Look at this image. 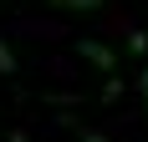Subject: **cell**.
I'll return each instance as SVG.
<instances>
[{
  "instance_id": "obj_8",
  "label": "cell",
  "mask_w": 148,
  "mask_h": 142,
  "mask_svg": "<svg viewBox=\"0 0 148 142\" xmlns=\"http://www.w3.org/2000/svg\"><path fill=\"white\" fill-rule=\"evenodd\" d=\"M138 91H143V122H148V66L138 71Z\"/></svg>"
},
{
  "instance_id": "obj_5",
  "label": "cell",
  "mask_w": 148,
  "mask_h": 142,
  "mask_svg": "<svg viewBox=\"0 0 148 142\" xmlns=\"http://www.w3.org/2000/svg\"><path fill=\"white\" fill-rule=\"evenodd\" d=\"M123 91H128V86H123L118 76L107 71V81H102V97H97V101H123Z\"/></svg>"
},
{
  "instance_id": "obj_2",
  "label": "cell",
  "mask_w": 148,
  "mask_h": 142,
  "mask_svg": "<svg viewBox=\"0 0 148 142\" xmlns=\"http://www.w3.org/2000/svg\"><path fill=\"white\" fill-rule=\"evenodd\" d=\"M51 10H72V15H92V10H102V0H46Z\"/></svg>"
},
{
  "instance_id": "obj_1",
  "label": "cell",
  "mask_w": 148,
  "mask_h": 142,
  "mask_svg": "<svg viewBox=\"0 0 148 142\" xmlns=\"http://www.w3.org/2000/svg\"><path fill=\"white\" fill-rule=\"evenodd\" d=\"M77 56L87 61L92 71H118V51H112V46H102V41H92V36H82V41H77Z\"/></svg>"
},
{
  "instance_id": "obj_7",
  "label": "cell",
  "mask_w": 148,
  "mask_h": 142,
  "mask_svg": "<svg viewBox=\"0 0 148 142\" xmlns=\"http://www.w3.org/2000/svg\"><path fill=\"white\" fill-rule=\"evenodd\" d=\"M128 51H133V56H148V30H128Z\"/></svg>"
},
{
  "instance_id": "obj_4",
  "label": "cell",
  "mask_w": 148,
  "mask_h": 142,
  "mask_svg": "<svg viewBox=\"0 0 148 142\" xmlns=\"http://www.w3.org/2000/svg\"><path fill=\"white\" fill-rule=\"evenodd\" d=\"M41 101H51V107H61V112H72V107H82L87 97H72V91H46Z\"/></svg>"
},
{
  "instance_id": "obj_3",
  "label": "cell",
  "mask_w": 148,
  "mask_h": 142,
  "mask_svg": "<svg viewBox=\"0 0 148 142\" xmlns=\"http://www.w3.org/2000/svg\"><path fill=\"white\" fill-rule=\"evenodd\" d=\"M61 127H72L82 142H107V132H97V127H87V122H77V117H61Z\"/></svg>"
},
{
  "instance_id": "obj_6",
  "label": "cell",
  "mask_w": 148,
  "mask_h": 142,
  "mask_svg": "<svg viewBox=\"0 0 148 142\" xmlns=\"http://www.w3.org/2000/svg\"><path fill=\"white\" fill-rule=\"evenodd\" d=\"M15 71H21V61H15V51L5 41H0V76H15Z\"/></svg>"
}]
</instances>
